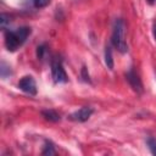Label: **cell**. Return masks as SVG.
Here are the masks:
<instances>
[{"mask_svg": "<svg viewBox=\"0 0 156 156\" xmlns=\"http://www.w3.org/2000/svg\"><path fill=\"white\" fill-rule=\"evenodd\" d=\"M30 34V28L21 27L16 30H9L5 34V46L9 51H16Z\"/></svg>", "mask_w": 156, "mask_h": 156, "instance_id": "6da1fadb", "label": "cell"}, {"mask_svg": "<svg viewBox=\"0 0 156 156\" xmlns=\"http://www.w3.org/2000/svg\"><path fill=\"white\" fill-rule=\"evenodd\" d=\"M111 41H112V45L119 52H127L128 45L126 41V26H124V22L122 18H117L115 21Z\"/></svg>", "mask_w": 156, "mask_h": 156, "instance_id": "7a4b0ae2", "label": "cell"}, {"mask_svg": "<svg viewBox=\"0 0 156 156\" xmlns=\"http://www.w3.org/2000/svg\"><path fill=\"white\" fill-rule=\"evenodd\" d=\"M51 74L55 83H66L68 80L67 73L62 66L61 60L58 58H54L51 61Z\"/></svg>", "mask_w": 156, "mask_h": 156, "instance_id": "3957f363", "label": "cell"}, {"mask_svg": "<svg viewBox=\"0 0 156 156\" xmlns=\"http://www.w3.org/2000/svg\"><path fill=\"white\" fill-rule=\"evenodd\" d=\"M18 88L29 95L37 94V84L32 76H24L23 78H21V80L18 82Z\"/></svg>", "mask_w": 156, "mask_h": 156, "instance_id": "277c9868", "label": "cell"}, {"mask_svg": "<svg viewBox=\"0 0 156 156\" xmlns=\"http://www.w3.org/2000/svg\"><path fill=\"white\" fill-rule=\"evenodd\" d=\"M126 77H127V80H128L129 85L132 87V89H133L134 91L141 94L144 89H143V83H141V80H140V78H139V76H138V73L132 68V69L128 71V73L126 74Z\"/></svg>", "mask_w": 156, "mask_h": 156, "instance_id": "5b68a950", "label": "cell"}, {"mask_svg": "<svg viewBox=\"0 0 156 156\" xmlns=\"http://www.w3.org/2000/svg\"><path fill=\"white\" fill-rule=\"evenodd\" d=\"M93 112H94V110L91 107L85 106V107H82V108L77 110L76 112L71 113L68 118L72 119V121H74V122H85V121H88L90 118V116L93 115Z\"/></svg>", "mask_w": 156, "mask_h": 156, "instance_id": "8992f818", "label": "cell"}, {"mask_svg": "<svg viewBox=\"0 0 156 156\" xmlns=\"http://www.w3.org/2000/svg\"><path fill=\"white\" fill-rule=\"evenodd\" d=\"M41 115L45 119H48L50 122H58L60 121V115L52 110H44V111H41Z\"/></svg>", "mask_w": 156, "mask_h": 156, "instance_id": "52a82bcc", "label": "cell"}, {"mask_svg": "<svg viewBox=\"0 0 156 156\" xmlns=\"http://www.w3.org/2000/svg\"><path fill=\"white\" fill-rule=\"evenodd\" d=\"M105 63L108 69H113V56H112V50L110 46L105 48Z\"/></svg>", "mask_w": 156, "mask_h": 156, "instance_id": "ba28073f", "label": "cell"}, {"mask_svg": "<svg viewBox=\"0 0 156 156\" xmlns=\"http://www.w3.org/2000/svg\"><path fill=\"white\" fill-rule=\"evenodd\" d=\"M56 151H55V147H54V144L49 140L45 141V145H44V150L41 151V155H54Z\"/></svg>", "mask_w": 156, "mask_h": 156, "instance_id": "9c48e42d", "label": "cell"}, {"mask_svg": "<svg viewBox=\"0 0 156 156\" xmlns=\"http://www.w3.org/2000/svg\"><path fill=\"white\" fill-rule=\"evenodd\" d=\"M0 74L2 78H6L7 76L11 74V69H10V66H7L5 62H1V66H0Z\"/></svg>", "mask_w": 156, "mask_h": 156, "instance_id": "30bf717a", "label": "cell"}, {"mask_svg": "<svg viewBox=\"0 0 156 156\" xmlns=\"http://www.w3.org/2000/svg\"><path fill=\"white\" fill-rule=\"evenodd\" d=\"M146 143H147V146H149L151 154H152V155H156V139L150 136V138H147Z\"/></svg>", "mask_w": 156, "mask_h": 156, "instance_id": "8fae6325", "label": "cell"}, {"mask_svg": "<svg viewBox=\"0 0 156 156\" xmlns=\"http://www.w3.org/2000/svg\"><path fill=\"white\" fill-rule=\"evenodd\" d=\"M7 24H10V16L6 15V13H1L0 15V26H1V28L5 29Z\"/></svg>", "mask_w": 156, "mask_h": 156, "instance_id": "7c38bea8", "label": "cell"}, {"mask_svg": "<svg viewBox=\"0 0 156 156\" xmlns=\"http://www.w3.org/2000/svg\"><path fill=\"white\" fill-rule=\"evenodd\" d=\"M80 74H82V78H83L84 82H87V83H90V82H91V80H90V76H89V73H88V68H87L85 66L82 67Z\"/></svg>", "mask_w": 156, "mask_h": 156, "instance_id": "4fadbf2b", "label": "cell"}, {"mask_svg": "<svg viewBox=\"0 0 156 156\" xmlns=\"http://www.w3.org/2000/svg\"><path fill=\"white\" fill-rule=\"evenodd\" d=\"M50 1H51V0H33V4H34L35 7L41 9V7L48 6V5L50 4Z\"/></svg>", "mask_w": 156, "mask_h": 156, "instance_id": "5bb4252c", "label": "cell"}, {"mask_svg": "<svg viewBox=\"0 0 156 156\" xmlns=\"http://www.w3.org/2000/svg\"><path fill=\"white\" fill-rule=\"evenodd\" d=\"M45 51H46V45H45V44L39 45V46L37 48V56H38V58H43Z\"/></svg>", "mask_w": 156, "mask_h": 156, "instance_id": "9a60e30c", "label": "cell"}, {"mask_svg": "<svg viewBox=\"0 0 156 156\" xmlns=\"http://www.w3.org/2000/svg\"><path fill=\"white\" fill-rule=\"evenodd\" d=\"M152 34H154V38H155V40H156V22H155L154 26H152Z\"/></svg>", "mask_w": 156, "mask_h": 156, "instance_id": "2e32d148", "label": "cell"}]
</instances>
